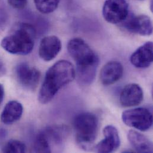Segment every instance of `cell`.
Here are the masks:
<instances>
[{"instance_id": "obj_12", "label": "cell", "mask_w": 153, "mask_h": 153, "mask_svg": "<svg viewBox=\"0 0 153 153\" xmlns=\"http://www.w3.org/2000/svg\"><path fill=\"white\" fill-rule=\"evenodd\" d=\"M153 60V44L151 41L140 47L131 56L130 61L133 66L139 69L149 68Z\"/></svg>"}, {"instance_id": "obj_8", "label": "cell", "mask_w": 153, "mask_h": 153, "mask_svg": "<svg viewBox=\"0 0 153 153\" xmlns=\"http://www.w3.org/2000/svg\"><path fill=\"white\" fill-rule=\"evenodd\" d=\"M123 22L126 29L132 33L141 36H150L153 33L152 21L147 15L128 16Z\"/></svg>"}, {"instance_id": "obj_4", "label": "cell", "mask_w": 153, "mask_h": 153, "mask_svg": "<svg viewBox=\"0 0 153 153\" xmlns=\"http://www.w3.org/2000/svg\"><path fill=\"white\" fill-rule=\"evenodd\" d=\"M74 128L77 144L85 150L93 145L98 132V120L95 115L91 113H82L74 120Z\"/></svg>"}, {"instance_id": "obj_22", "label": "cell", "mask_w": 153, "mask_h": 153, "mask_svg": "<svg viewBox=\"0 0 153 153\" xmlns=\"http://www.w3.org/2000/svg\"><path fill=\"white\" fill-rule=\"evenodd\" d=\"M4 88L2 84L0 83V105L2 104L4 98Z\"/></svg>"}, {"instance_id": "obj_1", "label": "cell", "mask_w": 153, "mask_h": 153, "mask_svg": "<svg viewBox=\"0 0 153 153\" xmlns=\"http://www.w3.org/2000/svg\"><path fill=\"white\" fill-rule=\"evenodd\" d=\"M68 50L76 64V77L82 85H89L96 75L99 58L81 38H75L68 42Z\"/></svg>"}, {"instance_id": "obj_14", "label": "cell", "mask_w": 153, "mask_h": 153, "mask_svg": "<svg viewBox=\"0 0 153 153\" xmlns=\"http://www.w3.org/2000/svg\"><path fill=\"white\" fill-rule=\"evenodd\" d=\"M23 107L19 102L13 100L9 101L5 106L1 115V122L5 125H11L18 121L22 117Z\"/></svg>"}, {"instance_id": "obj_20", "label": "cell", "mask_w": 153, "mask_h": 153, "mask_svg": "<svg viewBox=\"0 0 153 153\" xmlns=\"http://www.w3.org/2000/svg\"><path fill=\"white\" fill-rule=\"evenodd\" d=\"M6 73V68L4 62L0 59V77L4 76Z\"/></svg>"}, {"instance_id": "obj_9", "label": "cell", "mask_w": 153, "mask_h": 153, "mask_svg": "<svg viewBox=\"0 0 153 153\" xmlns=\"http://www.w3.org/2000/svg\"><path fill=\"white\" fill-rule=\"evenodd\" d=\"M104 139L96 146L97 152L101 153H111L118 149L120 145L119 132L116 128L108 125L103 129Z\"/></svg>"}, {"instance_id": "obj_10", "label": "cell", "mask_w": 153, "mask_h": 153, "mask_svg": "<svg viewBox=\"0 0 153 153\" xmlns=\"http://www.w3.org/2000/svg\"><path fill=\"white\" fill-rule=\"evenodd\" d=\"M62 48V42L57 36L54 35L45 36L40 42L39 47V57L44 61H51L59 54Z\"/></svg>"}, {"instance_id": "obj_13", "label": "cell", "mask_w": 153, "mask_h": 153, "mask_svg": "<svg viewBox=\"0 0 153 153\" xmlns=\"http://www.w3.org/2000/svg\"><path fill=\"white\" fill-rule=\"evenodd\" d=\"M123 74L122 65L116 61L109 62L101 69L100 78L101 83L106 86L111 85L121 79Z\"/></svg>"}, {"instance_id": "obj_5", "label": "cell", "mask_w": 153, "mask_h": 153, "mask_svg": "<svg viewBox=\"0 0 153 153\" xmlns=\"http://www.w3.org/2000/svg\"><path fill=\"white\" fill-rule=\"evenodd\" d=\"M122 118L126 125L141 131H148L153 125L152 112L144 107L126 110L123 112Z\"/></svg>"}, {"instance_id": "obj_11", "label": "cell", "mask_w": 153, "mask_h": 153, "mask_svg": "<svg viewBox=\"0 0 153 153\" xmlns=\"http://www.w3.org/2000/svg\"><path fill=\"white\" fill-rule=\"evenodd\" d=\"M144 98V92L141 87L137 83H130L126 85L120 95V103L125 107L138 105Z\"/></svg>"}, {"instance_id": "obj_7", "label": "cell", "mask_w": 153, "mask_h": 153, "mask_svg": "<svg viewBox=\"0 0 153 153\" xmlns=\"http://www.w3.org/2000/svg\"><path fill=\"white\" fill-rule=\"evenodd\" d=\"M16 75L20 85L27 90H35L41 77L40 72L26 63L19 64L16 68Z\"/></svg>"}, {"instance_id": "obj_18", "label": "cell", "mask_w": 153, "mask_h": 153, "mask_svg": "<svg viewBox=\"0 0 153 153\" xmlns=\"http://www.w3.org/2000/svg\"><path fill=\"white\" fill-rule=\"evenodd\" d=\"M26 147L25 144L18 140H11L8 141L3 147L4 153H25Z\"/></svg>"}, {"instance_id": "obj_19", "label": "cell", "mask_w": 153, "mask_h": 153, "mask_svg": "<svg viewBox=\"0 0 153 153\" xmlns=\"http://www.w3.org/2000/svg\"><path fill=\"white\" fill-rule=\"evenodd\" d=\"M7 2L13 8L17 10H22L26 6L27 0H7Z\"/></svg>"}, {"instance_id": "obj_3", "label": "cell", "mask_w": 153, "mask_h": 153, "mask_svg": "<svg viewBox=\"0 0 153 153\" xmlns=\"http://www.w3.org/2000/svg\"><path fill=\"white\" fill-rule=\"evenodd\" d=\"M35 37L36 30L32 25L19 23L8 35L2 39L1 45L10 54L25 56L33 50Z\"/></svg>"}, {"instance_id": "obj_15", "label": "cell", "mask_w": 153, "mask_h": 153, "mask_svg": "<svg viewBox=\"0 0 153 153\" xmlns=\"http://www.w3.org/2000/svg\"><path fill=\"white\" fill-rule=\"evenodd\" d=\"M128 138L131 146L137 152H153V144L152 141L142 134L134 130H130L128 134Z\"/></svg>"}, {"instance_id": "obj_21", "label": "cell", "mask_w": 153, "mask_h": 153, "mask_svg": "<svg viewBox=\"0 0 153 153\" xmlns=\"http://www.w3.org/2000/svg\"><path fill=\"white\" fill-rule=\"evenodd\" d=\"M7 135V132L6 130L3 128H0V143L6 138Z\"/></svg>"}, {"instance_id": "obj_2", "label": "cell", "mask_w": 153, "mask_h": 153, "mask_svg": "<svg viewBox=\"0 0 153 153\" xmlns=\"http://www.w3.org/2000/svg\"><path fill=\"white\" fill-rule=\"evenodd\" d=\"M75 77L76 69L70 62L65 60L57 62L46 72L38 94L39 101L44 104L48 103L62 87Z\"/></svg>"}, {"instance_id": "obj_17", "label": "cell", "mask_w": 153, "mask_h": 153, "mask_svg": "<svg viewBox=\"0 0 153 153\" xmlns=\"http://www.w3.org/2000/svg\"><path fill=\"white\" fill-rule=\"evenodd\" d=\"M37 10L43 14L54 12L58 7L60 0H33Z\"/></svg>"}, {"instance_id": "obj_16", "label": "cell", "mask_w": 153, "mask_h": 153, "mask_svg": "<svg viewBox=\"0 0 153 153\" xmlns=\"http://www.w3.org/2000/svg\"><path fill=\"white\" fill-rule=\"evenodd\" d=\"M34 152L36 153H51L50 142L44 131L39 133L35 140Z\"/></svg>"}, {"instance_id": "obj_6", "label": "cell", "mask_w": 153, "mask_h": 153, "mask_svg": "<svg viewBox=\"0 0 153 153\" xmlns=\"http://www.w3.org/2000/svg\"><path fill=\"white\" fill-rule=\"evenodd\" d=\"M105 20L111 24H119L129 16V4L126 0H106L102 7Z\"/></svg>"}]
</instances>
